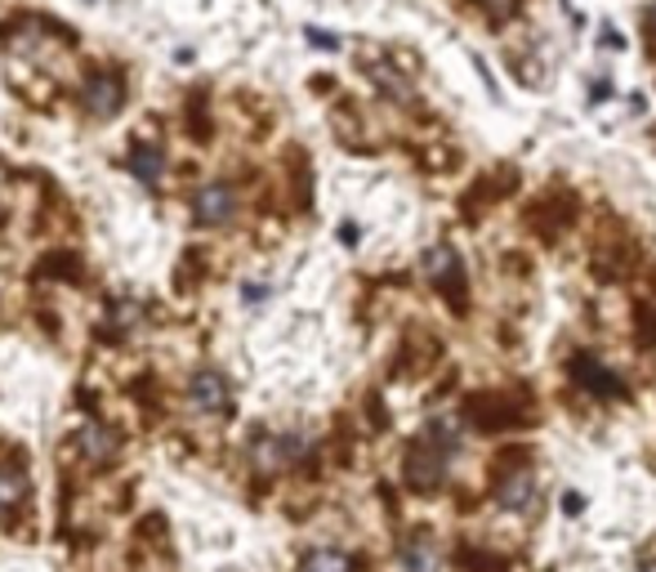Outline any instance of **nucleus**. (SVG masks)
<instances>
[{"label": "nucleus", "instance_id": "9d476101", "mask_svg": "<svg viewBox=\"0 0 656 572\" xmlns=\"http://www.w3.org/2000/svg\"><path fill=\"white\" fill-rule=\"evenodd\" d=\"M425 443H429L434 452L451 456V452L465 443V421H460V416H434V421L425 425Z\"/></svg>", "mask_w": 656, "mask_h": 572}, {"label": "nucleus", "instance_id": "7ed1b4c3", "mask_svg": "<svg viewBox=\"0 0 656 572\" xmlns=\"http://www.w3.org/2000/svg\"><path fill=\"white\" fill-rule=\"evenodd\" d=\"M571 376H576L580 389H589V394H598V398H625V381H620L603 358H594V354H576Z\"/></svg>", "mask_w": 656, "mask_h": 572}, {"label": "nucleus", "instance_id": "9b49d317", "mask_svg": "<svg viewBox=\"0 0 656 572\" xmlns=\"http://www.w3.org/2000/svg\"><path fill=\"white\" fill-rule=\"evenodd\" d=\"M77 452H81L90 465H103V461H112L117 438H112L108 430H99V425H81V430H77Z\"/></svg>", "mask_w": 656, "mask_h": 572}, {"label": "nucleus", "instance_id": "f3484780", "mask_svg": "<svg viewBox=\"0 0 656 572\" xmlns=\"http://www.w3.org/2000/svg\"><path fill=\"white\" fill-rule=\"evenodd\" d=\"M652 32H656V10H652Z\"/></svg>", "mask_w": 656, "mask_h": 572}, {"label": "nucleus", "instance_id": "a211bd4d", "mask_svg": "<svg viewBox=\"0 0 656 572\" xmlns=\"http://www.w3.org/2000/svg\"><path fill=\"white\" fill-rule=\"evenodd\" d=\"M0 179H6V175H0Z\"/></svg>", "mask_w": 656, "mask_h": 572}, {"label": "nucleus", "instance_id": "f257e3e1", "mask_svg": "<svg viewBox=\"0 0 656 572\" xmlns=\"http://www.w3.org/2000/svg\"><path fill=\"white\" fill-rule=\"evenodd\" d=\"M425 273L434 277L438 292L460 309L465 305V259L451 246H429L425 250Z\"/></svg>", "mask_w": 656, "mask_h": 572}, {"label": "nucleus", "instance_id": "ddd939ff", "mask_svg": "<svg viewBox=\"0 0 656 572\" xmlns=\"http://www.w3.org/2000/svg\"><path fill=\"white\" fill-rule=\"evenodd\" d=\"M130 170H135V179H143V184H161V175H166L161 148H157V144H139V148L130 152Z\"/></svg>", "mask_w": 656, "mask_h": 572}, {"label": "nucleus", "instance_id": "f8f14e48", "mask_svg": "<svg viewBox=\"0 0 656 572\" xmlns=\"http://www.w3.org/2000/svg\"><path fill=\"white\" fill-rule=\"evenodd\" d=\"M299 572H358V559L345 550H312L299 559Z\"/></svg>", "mask_w": 656, "mask_h": 572}, {"label": "nucleus", "instance_id": "39448f33", "mask_svg": "<svg viewBox=\"0 0 656 572\" xmlns=\"http://www.w3.org/2000/svg\"><path fill=\"white\" fill-rule=\"evenodd\" d=\"M121 99H126V86H121V77H112V72H95V77H86V86H81V103L90 108V117H112V112L121 108Z\"/></svg>", "mask_w": 656, "mask_h": 572}, {"label": "nucleus", "instance_id": "4468645a", "mask_svg": "<svg viewBox=\"0 0 656 572\" xmlns=\"http://www.w3.org/2000/svg\"><path fill=\"white\" fill-rule=\"evenodd\" d=\"M434 563H438V550H434L429 536H407L402 541V568L407 572H434Z\"/></svg>", "mask_w": 656, "mask_h": 572}, {"label": "nucleus", "instance_id": "0eeeda50", "mask_svg": "<svg viewBox=\"0 0 656 572\" xmlns=\"http://www.w3.org/2000/svg\"><path fill=\"white\" fill-rule=\"evenodd\" d=\"M299 456H304V438H295V434H264V438L255 443L259 470H286V465H295Z\"/></svg>", "mask_w": 656, "mask_h": 572}, {"label": "nucleus", "instance_id": "dca6fc26", "mask_svg": "<svg viewBox=\"0 0 656 572\" xmlns=\"http://www.w3.org/2000/svg\"><path fill=\"white\" fill-rule=\"evenodd\" d=\"M638 572H656V559H643V563H638Z\"/></svg>", "mask_w": 656, "mask_h": 572}, {"label": "nucleus", "instance_id": "20e7f679", "mask_svg": "<svg viewBox=\"0 0 656 572\" xmlns=\"http://www.w3.org/2000/svg\"><path fill=\"white\" fill-rule=\"evenodd\" d=\"M443 479H447V456L434 452V447L420 438V443L407 452V483H411L416 492H438Z\"/></svg>", "mask_w": 656, "mask_h": 572}, {"label": "nucleus", "instance_id": "1a4fd4ad", "mask_svg": "<svg viewBox=\"0 0 656 572\" xmlns=\"http://www.w3.org/2000/svg\"><path fill=\"white\" fill-rule=\"evenodd\" d=\"M28 492H32V483L19 465H0V519L19 514L28 505Z\"/></svg>", "mask_w": 656, "mask_h": 572}, {"label": "nucleus", "instance_id": "423d86ee", "mask_svg": "<svg viewBox=\"0 0 656 572\" xmlns=\"http://www.w3.org/2000/svg\"><path fill=\"white\" fill-rule=\"evenodd\" d=\"M232 210H237V193H232L228 184H206V188H197V197H192V215H197L201 224H228Z\"/></svg>", "mask_w": 656, "mask_h": 572}, {"label": "nucleus", "instance_id": "2eb2a0df", "mask_svg": "<svg viewBox=\"0 0 656 572\" xmlns=\"http://www.w3.org/2000/svg\"><path fill=\"white\" fill-rule=\"evenodd\" d=\"M563 505H567V514H580V505H585V501H580V492H567V496H563Z\"/></svg>", "mask_w": 656, "mask_h": 572}, {"label": "nucleus", "instance_id": "f03ea898", "mask_svg": "<svg viewBox=\"0 0 656 572\" xmlns=\"http://www.w3.org/2000/svg\"><path fill=\"white\" fill-rule=\"evenodd\" d=\"M188 403L206 416H228L232 412V385L228 376H219L215 367H201L192 381H188Z\"/></svg>", "mask_w": 656, "mask_h": 572}, {"label": "nucleus", "instance_id": "6e6552de", "mask_svg": "<svg viewBox=\"0 0 656 572\" xmlns=\"http://www.w3.org/2000/svg\"><path fill=\"white\" fill-rule=\"evenodd\" d=\"M531 501H536V479H531L527 470H514V474H505V479L496 483V505H500V510L523 514V510H531Z\"/></svg>", "mask_w": 656, "mask_h": 572}]
</instances>
